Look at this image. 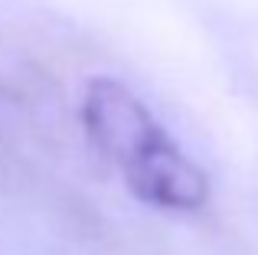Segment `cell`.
Returning <instances> with one entry per match:
<instances>
[{
    "label": "cell",
    "instance_id": "cell-1",
    "mask_svg": "<svg viewBox=\"0 0 258 255\" xmlns=\"http://www.w3.org/2000/svg\"><path fill=\"white\" fill-rule=\"evenodd\" d=\"M79 115L88 144L131 197L167 213H196L206 206L209 180L203 167L124 82L108 76L88 79Z\"/></svg>",
    "mask_w": 258,
    "mask_h": 255
}]
</instances>
